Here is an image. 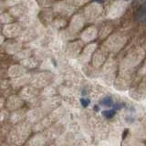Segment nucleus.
Listing matches in <instances>:
<instances>
[{
	"label": "nucleus",
	"instance_id": "obj_5",
	"mask_svg": "<svg viewBox=\"0 0 146 146\" xmlns=\"http://www.w3.org/2000/svg\"><path fill=\"white\" fill-rule=\"evenodd\" d=\"M96 2H103V0H94Z\"/></svg>",
	"mask_w": 146,
	"mask_h": 146
},
{
	"label": "nucleus",
	"instance_id": "obj_1",
	"mask_svg": "<svg viewBox=\"0 0 146 146\" xmlns=\"http://www.w3.org/2000/svg\"><path fill=\"white\" fill-rule=\"evenodd\" d=\"M134 20L136 22H146V0L141 5L140 7L134 13Z\"/></svg>",
	"mask_w": 146,
	"mask_h": 146
},
{
	"label": "nucleus",
	"instance_id": "obj_3",
	"mask_svg": "<svg viewBox=\"0 0 146 146\" xmlns=\"http://www.w3.org/2000/svg\"><path fill=\"white\" fill-rule=\"evenodd\" d=\"M102 104L104 105V106H111V105H112V100H111V98H110V97L104 98L102 100Z\"/></svg>",
	"mask_w": 146,
	"mask_h": 146
},
{
	"label": "nucleus",
	"instance_id": "obj_2",
	"mask_svg": "<svg viewBox=\"0 0 146 146\" xmlns=\"http://www.w3.org/2000/svg\"><path fill=\"white\" fill-rule=\"evenodd\" d=\"M102 114L106 118H111L114 116V114H115V110H108V111H102Z\"/></svg>",
	"mask_w": 146,
	"mask_h": 146
},
{
	"label": "nucleus",
	"instance_id": "obj_4",
	"mask_svg": "<svg viewBox=\"0 0 146 146\" xmlns=\"http://www.w3.org/2000/svg\"><path fill=\"white\" fill-rule=\"evenodd\" d=\"M80 102H81L82 106H83V107H87L90 104V100H88V99H81Z\"/></svg>",
	"mask_w": 146,
	"mask_h": 146
}]
</instances>
